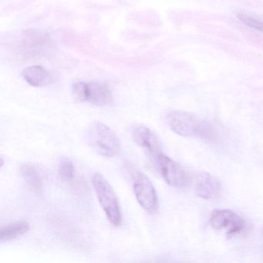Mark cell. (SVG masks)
Masks as SVG:
<instances>
[{"label": "cell", "instance_id": "5b68a950", "mask_svg": "<svg viewBox=\"0 0 263 263\" xmlns=\"http://www.w3.org/2000/svg\"><path fill=\"white\" fill-rule=\"evenodd\" d=\"M132 176L134 192L140 205L150 213L156 212L158 209V194L148 177L136 169H134Z\"/></svg>", "mask_w": 263, "mask_h": 263}, {"label": "cell", "instance_id": "6da1fadb", "mask_svg": "<svg viewBox=\"0 0 263 263\" xmlns=\"http://www.w3.org/2000/svg\"><path fill=\"white\" fill-rule=\"evenodd\" d=\"M169 127L181 137H199L208 141L215 139V130L207 121L187 112L174 110L167 115Z\"/></svg>", "mask_w": 263, "mask_h": 263}, {"label": "cell", "instance_id": "7a4b0ae2", "mask_svg": "<svg viewBox=\"0 0 263 263\" xmlns=\"http://www.w3.org/2000/svg\"><path fill=\"white\" fill-rule=\"evenodd\" d=\"M92 184L107 219L116 227L121 226L122 224V213L119 201L113 187L106 178L99 173L93 175Z\"/></svg>", "mask_w": 263, "mask_h": 263}, {"label": "cell", "instance_id": "8fae6325", "mask_svg": "<svg viewBox=\"0 0 263 263\" xmlns=\"http://www.w3.org/2000/svg\"><path fill=\"white\" fill-rule=\"evenodd\" d=\"M21 175L32 192L34 193L41 192L43 187L42 178L35 166L32 164H24L21 166Z\"/></svg>", "mask_w": 263, "mask_h": 263}, {"label": "cell", "instance_id": "ba28073f", "mask_svg": "<svg viewBox=\"0 0 263 263\" xmlns=\"http://www.w3.org/2000/svg\"><path fill=\"white\" fill-rule=\"evenodd\" d=\"M132 137L135 142L150 156L156 158L161 154V141L149 127L136 126L132 132Z\"/></svg>", "mask_w": 263, "mask_h": 263}, {"label": "cell", "instance_id": "8992f818", "mask_svg": "<svg viewBox=\"0 0 263 263\" xmlns=\"http://www.w3.org/2000/svg\"><path fill=\"white\" fill-rule=\"evenodd\" d=\"M155 161L161 176L167 184L178 189L187 186L189 175L181 164L162 153L155 158Z\"/></svg>", "mask_w": 263, "mask_h": 263}, {"label": "cell", "instance_id": "5bb4252c", "mask_svg": "<svg viewBox=\"0 0 263 263\" xmlns=\"http://www.w3.org/2000/svg\"><path fill=\"white\" fill-rule=\"evenodd\" d=\"M237 17L242 24H246L248 27L263 33V21L244 13H240Z\"/></svg>", "mask_w": 263, "mask_h": 263}, {"label": "cell", "instance_id": "30bf717a", "mask_svg": "<svg viewBox=\"0 0 263 263\" xmlns=\"http://www.w3.org/2000/svg\"><path fill=\"white\" fill-rule=\"evenodd\" d=\"M24 80L30 85L35 87H44L53 81L50 72L41 66H31L27 67L23 73Z\"/></svg>", "mask_w": 263, "mask_h": 263}, {"label": "cell", "instance_id": "52a82bcc", "mask_svg": "<svg viewBox=\"0 0 263 263\" xmlns=\"http://www.w3.org/2000/svg\"><path fill=\"white\" fill-rule=\"evenodd\" d=\"M209 221L214 229L226 231L230 236L239 234L246 226L244 218L229 209H215L211 214Z\"/></svg>", "mask_w": 263, "mask_h": 263}, {"label": "cell", "instance_id": "9c48e42d", "mask_svg": "<svg viewBox=\"0 0 263 263\" xmlns=\"http://www.w3.org/2000/svg\"><path fill=\"white\" fill-rule=\"evenodd\" d=\"M221 189L219 180L208 172H199L195 177V194L202 199H215L219 196Z\"/></svg>", "mask_w": 263, "mask_h": 263}, {"label": "cell", "instance_id": "7c38bea8", "mask_svg": "<svg viewBox=\"0 0 263 263\" xmlns=\"http://www.w3.org/2000/svg\"><path fill=\"white\" fill-rule=\"evenodd\" d=\"M30 226L27 221H20L4 226L0 230L1 241H8L16 239L29 232Z\"/></svg>", "mask_w": 263, "mask_h": 263}, {"label": "cell", "instance_id": "3957f363", "mask_svg": "<svg viewBox=\"0 0 263 263\" xmlns=\"http://www.w3.org/2000/svg\"><path fill=\"white\" fill-rule=\"evenodd\" d=\"M88 141L95 152L106 158H113L121 151L119 138L108 126L100 121L89 129Z\"/></svg>", "mask_w": 263, "mask_h": 263}, {"label": "cell", "instance_id": "4fadbf2b", "mask_svg": "<svg viewBox=\"0 0 263 263\" xmlns=\"http://www.w3.org/2000/svg\"><path fill=\"white\" fill-rule=\"evenodd\" d=\"M58 174L64 181H70L75 175V168L71 160L68 158H61L58 164Z\"/></svg>", "mask_w": 263, "mask_h": 263}, {"label": "cell", "instance_id": "277c9868", "mask_svg": "<svg viewBox=\"0 0 263 263\" xmlns=\"http://www.w3.org/2000/svg\"><path fill=\"white\" fill-rule=\"evenodd\" d=\"M72 90L75 98L81 102L87 101L99 107L109 105L113 102L111 90L103 83H75Z\"/></svg>", "mask_w": 263, "mask_h": 263}]
</instances>
